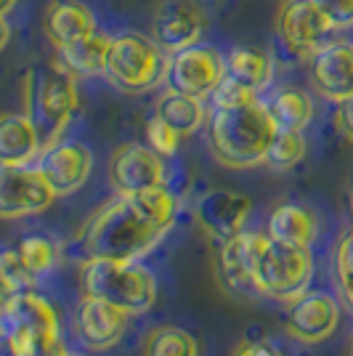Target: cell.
Masks as SVG:
<instances>
[{
  "mask_svg": "<svg viewBox=\"0 0 353 356\" xmlns=\"http://www.w3.org/2000/svg\"><path fill=\"white\" fill-rule=\"evenodd\" d=\"M160 226L149 221L131 194H120L109 205L90 216L83 229V250L88 258L138 261L162 239Z\"/></svg>",
  "mask_w": 353,
  "mask_h": 356,
  "instance_id": "6da1fadb",
  "label": "cell"
},
{
  "mask_svg": "<svg viewBox=\"0 0 353 356\" xmlns=\"http://www.w3.org/2000/svg\"><path fill=\"white\" fill-rule=\"evenodd\" d=\"M277 122L263 102L234 109H213L210 149L226 168H252L265 160V152L277 136Z\"/></svg>",
  "mask_w": 353,
  "mask_h": 356,
  "instance_id": "7a4b0ae2",
  "label": "cell"
},
{
  "mask_svg": "<svg viewBox=\"0 0 353 356\" xmlns=\"http://www.w3.org/2000/svg\"><path fill=\"white\" fill-rule=\"evenodd\" d=\"M74 109H77L74 74L67 72L61 64H35L24 74V115L32 120L43 152L59 144Z\"/></svg>",
  "mask_w": 353,
  "mask_h": 356,
  "instance_id": "3957f363",
  "label": "cell"
},
{
  "mask_svg": "<svg viewBox=\"0 0 353 356\" xmlns=\"http://www.w3.org/2000/svg\"><path fill=\"white\" fill-rule=\"evenodd\" d=\"M83 298H101L125 314H144L157 300V282L151 271L136 261L88 258L80 271Z\"/></svg>",
  "mask_w": 353,
  "mask_h": 356,
  "instance_id": "277c9868",
  "label": "cell"
},
{
  "mask_svg": "<svg viewBox=\"0 0 353 356\" xmlns=\"http://www.w3.org/2000/svg\"><path fill=\"white\" fill-rule=\"evenodd\" d=\"M104 74L125 93H144L160 86L167 74V56L154 38L138 32H120L109 40Z\"/></svg>",
  "mask_w": 353,
  "mask_h": 356,
  "instance_id": "5b68a950",
  "label": "cell"
},
{
  "mask_svg": "<svg viewBox=\"0 0 353 356\" xmlns=\"http://www.w3.org/2000/svg\"><path fill=\"white\" fill-rule=\"evenodd\" d=\"M0 327L19 343L22 356H67L59 314L35 293L14 298L0 312Z\"/></svg>",
  "mask_w": 353,
  "mask_h": 356,
  "instance_id": "8992f818",
  "label": "cell"
},
{
  "mask_svg": "<svg viewBox=\"0 0 353 356\" xmlns=\"http://www.w3.org/2000/svg\"><path fill=\"white\" fill-rule=\"evenodd\" d=\"M313 274V258L309 248L265 239L255 264V290L258 296L295 300L306 293Z\"/></svg>",
  "mask_w": 353,
  "mask_h": 356,
  "instance_id": "52a82bcc",
  "label": "cell"
},
{
  "mask_svg": "<svg viewBox=\"0 0 353 356\" xmlns=\"http://www.w3.org/2000/svg\"><path fill=\"white\" fill-rule=\"evenodd\" d=\"M226 74V59L215 48L207 45H189L167 56V90H176L183 96L205 99Z\"/></svg>",
  "mask_w": 353,
  "mask_h": 356,
  "instance_id": "ba28073f",
  "label": "cell"
},
{
  "mask_svg": "<svg viewBox=\"0 0 353 356\" xmlns=\"http://www.w3.org/2000/svg\"><path fill=\"white\" fill-rule=\"evenodd\" d=\"M56 192L45 181L40 168L0 163V218L14 221L51 208Z\"/></svg>",
  "mask_w": 353,
  "mask_h": 356,
  "instance_id": "9c48e42d",
  "label": "cell"
},
{
  "mask_svg": "<svg viewBox=\"0 0 353 356\" xmlns=\"http://www.w3.org/2000/svg\"><path fill=\"white\" fill-rule=\"evenodd\" d=\"M277 30H279L281 43L290 51L311 56L316 48L327 43L332 24L313 0H287L277 19Z\"/></svg>",
  "mask_w": 353,
  "mask_h": 356,
  "instance_id": "30bf717a",
  "label": "cell"
},
{
  "mask_svg": "<svg viewBox=\"0 0 353 356\" xmlns=\"http://www.w3.org/2000/svg\"><path fill=\"white\" fill-rule=\"evenodd\" d=\"M109 178L120 194H133L165 184L162 154L144 144H122L109 160Z\"/></svg>",
  "mask_w": 353,
  "mask_h": 356,
  "instance_id": "8fae6325",
  "label": "cell"
},
{
  "mask_svg": "<svg viewBox=\"0 0 353 356\" xmlns=\"http://www.w3.org/2000/svg\"><path fill=\"white\" fill-rule=\"evenodd\" d=\"M313 88L329 102H345L353 96V43L329 40L311 54Z\"/></svg>",
  "mask_w": 353,
  "mask_h": 356,
  "instance_id": "7c38bea8",
  "label": "cell"
},
{
  "mask_svg": "<svg viewBox=\"0 0 353 356\" xmlns=\"http://www.w3.org/2000/svg\"><path fill=\"white\" fill-rule=\"evenodd\" d=\"M40 173L45 181L51 184V189L56 192V197L77 192L90 176L93 168V154L88 147L69 141V144H54L51 149L40 152Z\"/></svg>",
  "mask_w": 353,
  "mask_h": 356,
  "instance_id": "4fadbf2b",
  "label": "cell"
},
{
  "mask_svg": "<svg viewBox=\"0 0 353 356\" xmlns=\"http://www.w3.org/2000/svg\"><path fill=\"white\" fill-rule=\"evenodd\" d=\"M250 210L252 202L247 194L218 189V192H207L205 197H199L194 213H197L199 226L210 237H215L218 242H226V239L236 237L245 229Z\"/></svg>",
  "mask_w": 353,
  "mask_h": 356,
  "instance_id": "5bb4252c",
  "label": "cell"
},
{
  "mask_svg": "<svg viewBox=\"0 0 353 356\" xmlns=\"http://www.w3.org/2000/svg\"><path fill=\"white\" fill-rule=\"evenodd\" d=\"M340 322L338 300L327 293H303L293 300L287 330L303 343H322L335 332Z\"/></svg>",
  "mask_w": 353,
  "mask_h": 356,
  "instance_id": "9a60e30c",
  "label": "cell"
},
{
  "mask_svg": "<svg viewBox=\"0 0 353 356\" xmlns=\"http://www.w3.org/2000/svg\"><path fill=\"white\" fill-rule=\"evenodd\" d=\"M151 32H154L157 45L170 56L176 51L197 45V40L202 38V16L194 8V3L165 0L157 8V14H154Z\"/></svg>",
  "mask_w": 353,
  "mask_h": 356,
  "instance_id": "2e32d148",
  "label": "cell"
},
{
  "mask_svg": "<svg viewBox=\"0 0 353 356\" xmlns=\"http://www.w3.org/2000/svg\"><path fill=\"white\" fill-rule=\"evenodd\" d=\"M128 316L131 314H125L101 298H83V306L77 312V332L88 348L109 351L122 341L128 330Z\"/></svg>",
  "mask_w": 353,
  "mask_h": 356,
  "instance_id": "e0dca14e",
  "label": "cell"
},
{
  "mask_svg": "<svg viewBox=\"0 0 353 356\" xmlns=\"http://www.w3.org/2000/svg\"><path fill=\"white\" fill-rule=\"evenodd\" d=\"M265 239H268V234L239 232L236 237L223 242V280L239 296H258V290H255V264H258V255L263 250Z\"/></svg>",
  "mask_w": 353,
  "mask_h": 356,
  "instance_id": "ac0fdd59",
  "label": "cell"
},
{
  "mask_svg": "<svg viewBox=\"0 0 353 356\" xmlns=\"http://www.w3.org/2000/svg\"><path fill=\"white\" fill-rule=\"evenodd\" d=\"M96 32V16L90 14L88 6L77 0H56L45 11V35L51 43L61 48L74 40H83Z\"/></svg>",
  "mask_w": 353,
  "mask_h": 356,
  "instance_id": "d6986e66",
  "label": "cell"
},
{
  "mask_svg": "<svg viewBox=\"0 0 353 356\" xmlns=\"http://www.w3.org/2000/svg\"><path fill=\"white\" fill-rule=\"evenodd\" d=\"M40 138L32 120L22 115H0V163L3 165H30L40 154Z\"/></svg>",
  "mask_w": 353,
  "mask_h": 356,
  "instance_id": "ffe728a7",
  "label": "cell"
},
{
  "mask_svg": "<svg viewBox=\"0 0 353 356\" xmlns=\"http://www.w3.org/2000/svg\"><path fill=\"white\" fill-rule=\"evenodd\" d=\"M109 35L93 32L83 40H74L59 48V64L74 77H93L104 72L106 54H109Z\"/></svg>",
  "mask_w": 353,
  "mask_h": 356,
  "instance_id": "44dd1931",
  "label": "cell"
},
{
  "mask_svg": "<svg viewBox=\"0 0 353 356\" xmlns=\"http://www.w3.org/2000/svg\"><path fill=\"white\" fill-rule=\"evenodd\" d=\"M268 237L287 245H300L309 248L316 237V216L303 205H279L268 218Z\"/></svg>",
  "mask_w": 353,
  "mask_h": 356,
  "instance_id": "7402d4cb",
  "label": "cell"
},
{
  "mask_svg": "<svg viewBox=\"0 0 353 356\" xmlns=\"http://www.w3.org/2000/svg\"><path fill=\"white\" fill-rule=\"evenodd\" d=\"M157 118L165 125H170L183 138V136H192L202 128V122H205V106H202V99L167 90L160 102H157Z\"/></svg>",
  "mask_w": 353,
  "mask_h": 356,
  "instance_id": "603a6c76",
  "label": "cell"
},
{
  "mask_svg": "<svg viewBox=\"0 0 353 356\" xmlns=\"http://www.w3.org/2000/svg\"><path fill=\"white\" fill-rule=\"evenodd\" d=\"M265 109L279 131H303L313 118V102L300 88L274 90V96L265 102Z\"/></svg>",
  "mask_w": 353,
  "mask_h": 356,
  "instance_id": "cb8c5ba5",
  "label": "cell"
},
{
  "mask_svg": "<svg viewBox=\"0 0 353 356\" xmlns=\"http://www.w3.org/2000/svg\"><path fill=\"white\" fill-rule=\"evenodd\" d=\"M271 72H274V64L265 56L263 51H255V48H234L229 56H226V74L239 80L242 86L252 88L255 93L263 90L271 83Z\"/></svg>",
  "mask_w": 353,
  "mask_h": 356,
  "instance_id": "d4e9b609",
  "label": "cell"
},
{
  "mask_svg": "<svg viewBox=\"0 0 353 356\" xmlns=\"http://www.w3.org/2000/svg\"><path fill=\"white\" fill-rule=\"evenodd\" d=\"M35 274L22 264L19 252H0V312L14 298L32 293Z\"/></svg>",
  "mask_w": 353,
  "mask_h": 356,
  "instance_id": "484cf974",
  "label": "cell"
},
{
  "mask_svg": "<svg viewBox=\"0 0 353 356\" xmlns=\"http://www.w3.org/2000/svg\"><path fill=\"white\" fill-rule=\"evenodd\" d=\"M144 356H197V343L178 327H154L144 343Z\"/></svg>",
  "mask_w": 353,
  "mask_h": 356,
  "instance_id": "4316f807",
  "label": "cell"
},
{
  "mask_svg": "<svg viewBox=\"0 0 353 356\" xmlns=\"http://www.w3.org/2000/svg\"><path fill=\"white\" fill-rule=\"evenodd\" d=\"M306 157V138L303 131H277L263 163L274 170H290Z\"/></svg>",
  "mask_w": 353,
  "mask_h": 356,
  "instance_id": "83f0119b",
  "label": "cell"
},
{
  "mask_svg": "<svg viewBox=\"0 0 353 356\" xmlns=\"http://www.w3.org/2000/svg\"><path fill=\"white\" fill-rule=\"evenodd\" d=\"M16 252H19L22 264L30 268L35 277H38V274H45L48 268H54L56 258H59V248H56V242H54V239H48V237H40V234L22 239V245H19V250Z\"/></svg>",
  "mask_w": 353,
  "mask_h": 356,
  "instance_id": "f1b7e54d",
  "label": "cell"
},
{
  "mask_svg": "<svg viewBox=\"0 0 353 356\" xmlns=\"http://www.w3.org/2000/svg\"><path fill=\"white\" fill-rule=\"evenodd\" d=\"M210 102H213V109H234V106H245L258 102V93L247 88V86H242L234 77L223 74L221 83L210 93Z\"/></svg>",
  "mask_w": 353,
  "mask_h": 356,
  "instance_id": "f546056e",
  "label": "cell"
},
{
  "mask_svg": "<svg viewBox=\"0 0 353 356\" xmlns=\"http://www.w3.org/2000/svg\"><path fill=\"white\" fill-rule=\"evenodd\" d=\"M335 274H338V284L343 290V298L348 300L353 309V226L343 234L335 250Z\"/></svg>",
  "mask_w": 353,
  "mask_h": 356,
  "instance_id": "4dcf8cb0",
  "label": "cell"
},
{
  "mask_svg": "<svg viewBox=\"0 0 353 356\" xmlns=\"http://www.w3.org/2000/svg\"><path fill=\"white\" fill-rule=\"evenodd\" d=\"M147 138H149V147L154 149L157 154L162 157H170V154H176L178 149V141H181V136L170 128V125H165L157 115L149 120L147 125Z\"/></svg>",
  "mask_w": 353,
  "mask_h": 356,
  "instance_id": "1f68e13d",
  "label": "cell"
},
{
  "mask_svg": "<svg viewBox=\"0 0 353 356\" xmlns=\"http://www.w3.org/2000/svg\"><path fill=\"white\" fill-rule=\"evenodd\" d=\"M319 6L332 30H351L353 27V0H313Z\"/></svg>",
  "mask_w": 353,
  "mask_h": 356,
  "instance_id": "d6a6232c",
  "label": "cell"
},
{
  "mask_svg": "<svg viewBox=\"0 0 353 356\" xmlns=\"http://www.w3.org/2000/svg\"><path fill=\"white\" fill-rule=\"evenodd\" d=\"M335 122H338L340 134L345 136L348 141H353V96L338 104V115H335Z\"/></svg>",
  "mask_w": 353,
  "mask_h": 356,
  "instance_id": "836d02e7",
  "label": "cell"
},
{
  "mask_svg": "<svg viewBox=\"0 0 353 356\" xmlns=\"http://www.w3.org/2000/svg\"><path fill=\"white\" fill-rule=\"evenodd\" d=\"M0 356H22V348H19V343L0 327Z\"/></svg>",
  "mask_w": 353,
  "mask_h": 356,
  "instance_id": "e575fe53",
  "label": "cell"
},
{
  "mask_svg": "<svg viewBox=\"0 0 353 356\" xmlns=\"http://www.w3.org/2000/svg\"><path fill=\"white\" fill-rule=\"evenodd\" d=\"M236 356H279L277 351H271V348H265V346H258V343H252V346H242Z\"/></svg>",
  "mask_w": 353,
  "mask_h": 356,
  "instance_id": "d590c367",
  "label": "cell"
},
{
  "mask_svg": "<svg viewBox=\"0 0 353 356\" xmlns=\"http://www.w3.org/2000/svg\"><path fill=\"white\" fill-rule=\"evenodd\" d=\"M8 40H11V27H8L6 16H0V51L8 45Z\"/></svg>",
  "mask_w": 353,
  "mask_h": 356,
  "instance_id": "8d00e7d4",
  "label": "cell"
},
{
  "mask_svg": "<svg viewBox=\"0 0 353 356\" xmlns=\"http://www.w3.org/2000/svg\"><path fill=\"white\" fill-rule=\"evenodd\" d=\"M14 6H16V0H0V16L11 14V11H14Z\"/></svg>",
  "mask_w": 353,
  "mask_h": 356,
  "instance_id": "74e56055",
  "label": "cell"
},
{
  "mask_svg": "<svg viewBox=\"0 0 353 356\" xmlns=\"http://www.w3.org/2000/svg\"><path fill=\"white\" fill-rule=\"evenodd\" d=\"M351 213H353V194H351Z\"/></svg>",
  "mask_w": 353,
  "mask_h": 356,
  "instance_id": "f35d334b",
  "label": "cell"
},
{
  "mask_svg": "<svg viewBox=\"0 0 353 356\" xmlns=\"http://www.w3.org/2000/svg\"><path fill=\"white\" fill-rule=\"evenodd\" d=\"M67 356H80V354H67Z\"/></svg>",
  "mask_w": 353,
  "mask_h": 356,
  "instance_id": "ab89813d",
  "label": "cell"
}]
</instances>
